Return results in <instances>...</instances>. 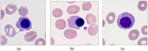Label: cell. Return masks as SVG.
Returning a JSON list of instances; mask_svg holds the SVG:
<instances>
[{
    "instance_id": "1",
    "label": "cell",
    "mask_w": 148,
    "mask_h": 51,
    "mask_svg": "<svg viewBox=\"0 0 148 51\" xmlns=\"http://www.w3.org/2000/svg\"><path fill=\"white\" fill-rule=\"evenodd\" d=\"M135 21L133 15L127 12H124L118 16L116 22L119 28L127 30L133 27Z\"/></svg>"
},
{
    "instance_id": "2",
    "label": "cell",
    "mask_w": 148,
    "mask_h": 51,
    "mask_svg": "<svg viewBox=\"0 0 148 51\" xmlns=\"http://www.w3.org/2000/svg\"><path fill=\"white\" fill-rule=\"evenodd\" d=\"M19 32L29 31L32 28V23L30 19L27 17H21L18 18L16 24Z\"/></svg>"
},
{
    "instance_id": "3",
    "label": "cell",
    "mask_w": 148,
    "mask_h": 51,
    "mask_svg": "<svg viewBox=\"0 0 148 51\" xmlns=\"http://www.w3.org/2000/svg\"><path fill=\"white\" fill-rule=\"evenodd\" d=\"M68 27L77 30L80 29L84 25V19L79 16H73L67 19Z\"/></svg>"
},
{
    "instance_id": "4",
    "label": "cell",
    "mask_w": 148,
    "mask_h": 51,
    "mask_svg": "<svg viewBox=\"0 0 148 51\" xmlns=\"http://www.w3.org/2000/svg\"><path fill=\"white\" fill-rule=\"evenodd\" d=\"M5 31L6 36L10 37H13L16 33L14 27L10 25H6L5 27Z\"/></svg>"
},
{
    "instance_id": "5",
    "label": "cell",
    "mask_w": 148,
    "mask_h": 51,
    "mask_svg": "<svg viewBox=\"0 0 148 51\" xmlns=\"http://www.w3.org/2000/svg\"><path fill=\"white\" fill-rule=\"evenodd\" d=\"M66 30L64 32V35L67 38L73 39L76 36L77 32L75 30L72 29H68Z\"/></svg>"
},
{
    "instance_id": "6",
    "label": "cell",
    "mask_w": 148,
    "mask_h": 51,
    "mask_svg": "<svg viewBox=\"0 0 148 51\" xmlns=\"http://www.w3.org/2000/svg\"><path fill=\"white\" fill-rule=\"evenodd\" d=\"M79 10L80 7L74 5L69 7L67 11L68 13L70 14H75L79 12Z\"/></svg>"
}]
</instances>
